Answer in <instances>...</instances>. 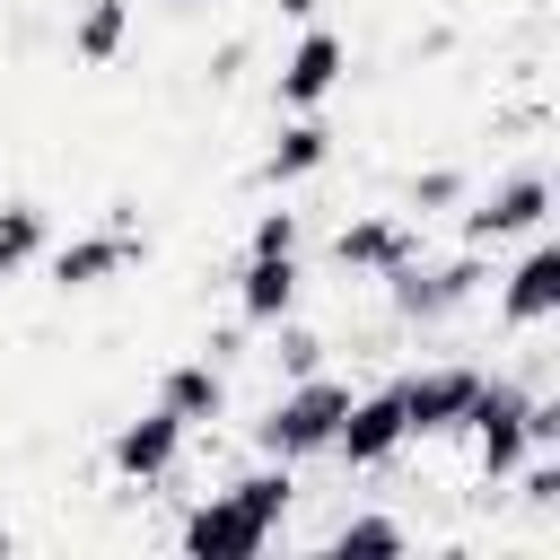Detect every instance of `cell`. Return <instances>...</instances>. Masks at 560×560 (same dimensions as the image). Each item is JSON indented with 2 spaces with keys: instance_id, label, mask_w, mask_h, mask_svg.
Returning <instances> with one entry per match:
<instances>
[{
  "instance_id": "6da1fadb",
  "label": "cell",
  "mask_w": 560,
  "mask_h": 560,
  "mask_svg": "<svg viewBox=\"0 0 560 560\" xmlns=\"http://www.w3.org/2000/svg\"><path fill=\"white\" fill-rule=\"evenodd\" d=\"M481 280H490V254H481V245H455V254H411V262L376 271V289H385L394 324H411V332H429V324L464 315V306L481 298Z\"/></svg>"
},
{
  "instance_id": "7a4b0ae2",
  "label": "cell",
  "mask_w": 560,
  "mask_h": 560,
  "mask_svg": "<svg viewBox=\"0 0 560 560\" xmlns=\"http://www.w3.org/2000/svg\"><path fill=\"white\" fill-rule=\"evenodd\" d=\"M341 411H350V385L341 376H280V394H271V411L254 420V455H271V464H315V455H332V429H341Z\"/></svg>"
},
{
  "instance_id": "3957f363",
  "label": "cell",
  "mask_w": 560,
  "mask_h": 560,
  "mask_svg": "<svg viewBox=\"0 0 560 560\" xmlns=\"http://www.w3.org/2000/svg\"><path fill=\"white\" fill-rule=\"evenodd\" d=\"M525 411H534V385L525 376H490L481 368V385H472V411H464V438H472V464H481V481L499 490L525 455H534V438H525Z\"/></svg>"
},
{
  "instance_id": "277c9868",
  "label": "cell",
  "mask_w": 560,
  "mask_h": 560,
  "mask_svg": "<svg viewBox=\"0 0 560 560\" xmlns=\"http://www.w3.org/2000/svg\"><path fill=\"white\" fill-rule=\"evenodd\" d=\"M542 219H551V175H542V166H508L490 192H464V201H455V236L481 245V254H490V245H525Z\"/></svg>"
},
{
  "instance_id": "5b68a950",
  "label": "cell",
  "mask_w": 560,
  "mask_h": 560,
  "mask_svg": "<svg viewBox=\"0 0 560 560\" xmlns=\"http://www.w3.org/2000/svg\"><path fill=\"white\" fill-rule=\"evenodd\" d=\"M341 79H350V35L324 26V18H306L298 44H289L280 70H271V96H280V114H324V105L341 96Z\"/></svg>"
},
{
  "instance_id": "8992f818",
  "label": "cell",
  "mask_w": 560,
  "mask_h": 560,
  "mask_svg": "<svg viewBox=\"0 0 560 560\" xmlns=\"http://www.w3.org/2000/svg\"><path fill=\"white\" fill-rule=\"evenodd\" d=\"M131 262H149V236L140 228H79V236H61V245H44V271H52V289L61 298H79V289H105V280H122Z\"/></svg>"
},
{
  "instance_id": "52a82bcc",
  "label": "cell",
  "mask_w": 560,
  "mask_h": 560,
  "mask_svg": "<svg viewBox=\"0 0 560 560\" xmlns=\"http://www.w3.org/2000/svg\"><path fill=\"white\" fill-rule=\"evenodd\" d=\"M472 385H481L472 359H429V368L394 376V394H402V429H411V438H464Z\"/></svg>"
},
{
  "instance_id": "ba28073f",
  "label": "cell",
  "mask_w": 560,
  "mask_h": 560,
  "mask_svg": "<svg viewBox=\"0 0 560 560\" xmlns=\"http://www.w3.org/2000/svg\"><path fill=\"white\" fill-rule=\"evenodd\" d=\"M402 446H411V429H402V394H394V385L350 394V411H341V429H332V464H341V472H385Z\"/></svg>"
},
{
  "instance_id": "9c48e42d",
  "label": "cell",
  "mask_w": 560,
  "mask_h": 560,
  "mask_svg": "<svg viewBox=\"0 0 560 560\" xmlns=\"http://www.w3.org/2000/svg\"><path fill=\"white\" fill-rule=\"evenodd\" d=\"M551 315H560V245L534 228L525 254H516L508 280H499V324H508V332H542Z\"/></svg>"
},
{
  "instance_id": "30bf717a",
  "label": "cell",
  "mask_w": 560,
  "mask_h": 560,
  "mask_svg": "<svg viewBox=\"0 0 560 560\" xmlns=\"http://www.w3.org/2000/svg\"><path fill=\"white\" fill-rule=\"evenodd\" d=\"M184 438H192V429H184L166 402H149V411H131V420L114 429L105 464H114V481H140V490H149V481H166V472L184 464Z\"/></svg>"
},
{
  "instance_id": "8fae6325",
  "label": "cell",
  "mask_w": 560,
  "mask_h": 560,
  "mask_svg": "<svg viewBox=\"0 0 560 560\" xmlns=\"http://www.w3.org/2000/svg\"><path fill=\"white\" fill-rule=\"evenodd\" d=\"M262 542H271V525H262V516H245L228 490L192 499V508H184V525H175V551H184V560H254Z\"/></svg>"
},
{
  "instance_id": "7c38bea8",
  "label": "cell",
  "mask_w": 560,
  "mask_h": 560,
  "mask_svg": "<svg viewBox=\"0 0 560 560\" xmlns=\"http://www.w3.org/2000/svg\"><path fill=\"white\" fill-rule=\"evenodd\" d=\"M411 254H420V219L411 210H368V219H341L332 228V262L350 280H376V271H394Z\"/></svg>"
},
{
  "instance_id": "4fadbf2b",
  "label": "cell",
  "mask_w": 560,
  "mask_h": 560,
  "mask_svg": "<svg viewBox=\"0 0 560 560\" xmlns=\"http://www.w3.org/2000/svg\"><path fill=\"white\" fill-rule=\"evenodd\" d=\"M306 298V262L298 254H245L236 262V324L245 332H271L280 315H298Z\"/></svg>"
},
{
  "instance_id": "5bb4252c",
  "label": "cell",
  "mask_w": 560,
  "mask_h": 560,
  "mask_svg": "<svg viewBox=\"0 0 560 560\" xmlns=\"http://www.w3.org/2000/svg\"><path fill=\"white\" fill-rule=\"evenodd\" d=\"M332 140H341V131H332L324 114H289V122H280V140L262 149V184H271V192H289V184L324 175V166H332Z\"/></svg>"
},
{
  "instance_id": "9a60e30c",
  "label": "cell",
  "mask_w": 560,
  "mask_h": 560,
  "mask_svg": "<svg viewBox=\"0 0 560 560\" xmlns=\"http://www.w3.org/2000/svg\"><path fill=\"white\" fill-rule=\"evenodd\" d=\"M158 402H166L184 429H219V420H228V368H219V359H175V368L158 376Z\"/></svg>"
},
{
  "instance_id": "2e32d148",
  "label": "cell",
  "mask_w": 560,
  "mask_h": 560,
  "mask_svg": "<svg viewBox=\"0 0 560 560\" xmlns=\"http://www.w3.org/2000/svg\"><path fill=\"white\" fill-rule=\"evenodd\" d=\"M219 490H228V499H236L245 516H262L271 534H280V525L298 516V464H271V455H262V464H245V472H228Z\"/></svg>"
},
{
  "instance_id": "e0dca14e",
  "label": "cell",
  "mask_w": 560,
  "mask_h": 560,
  "mask_svg": "<svg viewBox=\"0 0 560 560\" xmlns=\"http://www.w3.org/2000/svg\"><path fill=\"white\" fill-rule=\"evenodd\" d=\"M122 44H131V0H79V18H70V61L105 70V61H122Z\"/></svg>"
},
{
  "instance_id": "ac0fdd59",
  "label": "cell",
  "mask_w": 560,
  "mask_h": 560,
  "mask_svg": "<svg viewBox=\"0 0 560 560\" xmlns=\"http://www.w3.org/2000/svg\"><path fill=\"white\" fill-rule=\"evenodd\" d=\"M44 245H52V210L44 201H0V289L18 280V271H35L44 262Z\"/></svg>"
},
{
  "instance_id": "d6986e66",
  "label": "cell",
  "mask_w": 560,
  "mask_h": 560,
  "mask_svg": "<svg viewBox=\"0 0 560 560\" xmlns=\"http://www.w3.org/2000/svg\"><path fill=\"white\" fill-rule=\"evenodd\" d=\"M324 551H332V560H350V551H411V525H402L394 508H350V516L324 534Z\"/></svg>"
},
{
  "instance_id": "ffe728a7",
  "label": "cell",
  "mask_w": 560,
  "mask_h": 560,
  "mask_svg": "<svg viewBox=\"0 0 560 560\" xmlns=\"http://www.w3.org/2000/svg\"><path fill=\"white\" fill-rule=\"evenodd\" d=\"M472 184H464V166H420L411 184H402V210H420V219H438V210H455Z\"/></svg>"
},
{
  "instance_id": "44dd1931",
  "label": "cell",
  "mask_w": 560,
  "mask_h": 560,
  "mask_svg": "<svg viewBox=\"0 0 560 560\" xmlns=\"http://www.w3.org/2000/svg\"><path fill=\"white\" fill-rule=\"evenodd\" d=\"M271 359H280V376H315V368H324V332L298 324V315H280V324H271Z\"/></svg>"
},
{
  "instance_id": "7402d4cb",
  "label": "cell",
  "mask_w": 560,
  "mask_h": 560,
  "mask_svg": "<svg viewBox=\"0 0 560 560\" xmlns=\"http://www.w3.org/2000/svg\"><path fill=\"white\" fill-rule=\"evenodd\" d=\"M298 245H306V219H298V210H280V201H271V210H254L245 254H298Z\"/></svg>"
},
{
  "instance_id": "603a6c76",
  "label": "cell",
  "mask_w": 560,
  "mask_h": 560,
  "mask_svg": "<svg viewBox=\"0 0 560 560\" xmlns=\"http://www.w3.org/2000/svg\"><path fill=\"white\" fill-rule=\"evenodd\" d=\"M245 70H254V44H219L210 52V88H236Z\"/></svg>"
},
{
  "instance_id": "cb8c5ba5",
  "label": "cell",
  "mask_w": 560,
  "mask_h": 560,
  "mask_svg": "<svg viewBox=\"0 0 560 560\" xmlns=\"http://www.w3.org/2000/svg\"><path fill=\"white\" fill-rule=\"evenodd\" d=\"M201 350H210V359H219V368H228V359H236V350H245V324H228V332H210V341H201Z\"/></svg>"
},
{
  "instance_id": "d4e9b609",
  "label": "cell",
  "mask_w": 560,
  "mask_h": 560,
  "mask_svg": "<svg viewBox=\"0 0 560 560\" xmlns=\"http://www.w3.org/2000/svg\"><path fill=\"white\" fill-rule=\"evenodd\" d=\"M271 9H280L289 26H306V18H324V0H271Z\"/></svg>"
}]
</instances>
